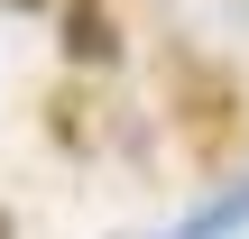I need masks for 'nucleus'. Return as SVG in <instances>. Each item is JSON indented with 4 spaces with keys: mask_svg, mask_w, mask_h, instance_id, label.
<instances>
[{
    "mask_svg": "<svg viewBox=\"0 0 249 239\" xmlns=\"http://www.w3.org/2000/svg\"><path fill=\"white\" fill-rule=\"evenodd\" d=\"M240 230H249V175H240V184H222L213 203H194L166 239H240Z\"/></svg>",
    "mask_w": 249,
    "mask_h": 239,
    "instance_id": "nucleus-1",
    "label": "nucleus"
},
{
    "mask_svg": "<svg viewBox=\"0 0 249 239\" xmlns=\"http://www.w3.org/2000/svg\"><path fill=\"white\" fill-rule=\"evenodd\" d=\"M65 55H74V64H111V55H120V37L102 28L92 0H65Z\"/></svg>",
    "mask_w": 249,
    "mask_h": 239,
    "instance_id": "nucleus-2",
    "label": "nucleus"
},
{
    "mask_svg": "<svg viewBox=\"0 0 249 239\" xmlns=\"http://www.w3.org/2000/svg\"><path fill=\"white\" fill-rule=\"evenodd\" d=\"M18 9H46V0H18Z\"/></svg>",
    "mask_w": 249,
    "mask_h": 239,
    "instance_id": "nucleus-3",
    "label": "nucleus"
},
{
    "mask_svg": "<svg viewBox=\"0 0 249 239\" xmlns=\"http://www.w3.org/2000/svg\"><path fill=\"white\" fill-rule=\"evenodd\" d=\"M0 239H9V221H0Z\"/></svg>",
    "mask_w": 249,
    "mask_h": 239,
    "instance_id": "nucleus-4",
    "label": "nucleus"
}]
</instances>
